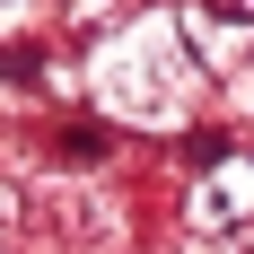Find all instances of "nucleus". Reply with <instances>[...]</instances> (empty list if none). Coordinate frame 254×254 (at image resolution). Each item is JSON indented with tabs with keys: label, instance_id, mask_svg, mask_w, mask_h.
Returning <instances> with one entry per match:
<instances>
[{
	"label": "nucleus",
	"instance_id": "1",
	"mask_svg": "<svg viewBox=\"0 0 254 254\" xmlns=\"http://www.w3.org/2000/svg\"><path fill=\"white\" fill-rule=\"evenodd\" d=\"M97 97L123 114V123H184L193 114V97H202V70H193V53H184V35L167 18H131L114 44L97 53Z\"/></svg>",
	"mask_w": 254,
	"mask_h": 254
},
{
	"label": "nucleus",
	"instance_id": "2",
	"mask_svg": "<svg viewBox=\"0 0 254 254\" xmlns=\"http://www.w3.org/2000/svg\"><path fill=\"white\" fill-rule=\"evenodd\" d=\"M26 210H35V237L53 254H114V237H123V210L97 184H35Z\"/></svg>",
	"mask_w": 254,
	"mask_h": 254
},
{
	"label": "nucleus",
	"instance_id": "3",
	"mask_svg": "<svg viewBox=\"0 0 254 254\" xmlns=\"http://www.w3.org/2000/svg\"><path fill=\"white\" fill-rule=\"evenodd\" d=\"M237 210H254V167H219V176L193 193V228H202V237H228Z\"/></svg>",
	"mask_w": 254,
	"mask_h": 254
},
{
	"label": "nucleus",
	"instance_id": "4",
	"mask_svg": "<svg viewBox=\"0 0 254 254\" xmlns=\"http://www.w3.org/2000/svg\"><path fill=\"white\" fill-rule=\"evenodd\" d=\"M26 9H35V0H0V18H26Z\"/></svg>",
	"mask_w": 254,
	"mask_h": 254
}]
</instances>
